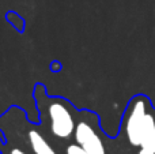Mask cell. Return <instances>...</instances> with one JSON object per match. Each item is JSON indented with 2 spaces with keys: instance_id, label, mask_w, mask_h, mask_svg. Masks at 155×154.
<instances>
[{
  "instance_id": "obj_8",
  "label": "cell",
  "mask_w": 155,
  "mask_h": 154,
  "mask_svg": "<svg viewBox=\"0 0 155 154\" xmlns=\"http://www.w3.org/2000/svg\"><path fill=\"white\" fill-rule=\"evenodd\" d=\"M139 154H155L154 152H151V150H147V149H140V152H139Z\"/></svg>"
},
{
  "instance_id": "obj_6",
  "label": "cell",
  "mask_w": 155,
  "mask_h": 154,
  "mask_svg": "<svg viewBox=\"0 0 155 154\" xmlns=\"http://www.w3.org/2000/svg\"><path fill=\"white\" fill-rule=\"evenodd\" d=\"M67 154H88V153L86 152L80 145L74 143V145H70V146L67 147Z\"/></svg>"
},
{
  "instance_id": "obj_7",
  "label": "cell",
  "mask_w": 155,
  "mask_h": 154,
  "mask_svg": "<svg viewBox=\"0 0 155 154\" xmlns=\"http://www.w3.org/2000/svg\"><path fill=\"white\" fill-rule=\"evenodd\" d=\"M10 154H26V153H25L23 150H21V149H12Z\"/></svg>"
},
{
  "instance_id": "obj_3",
  "label": "cell",
  "mask_w": 155,
  "mask_h": 154,
  "mask_svg": "<svg viewBox=\"0 0 155 154\" xmlns=\"http://www.w3.org/2000/svg\"><path fill=\"white\" fill-rule=\"evenodd\" d=\"M76 143L88 154H105V146L99 135L87 122H79L75 127Z\"/></svg>"
},
{
  "instance_id": "obj_5",
  "label": "cell",
  "mask_w": 155,
  "mask_h": 154,
  "mask_svg": "<svg viewBox=\"0 0 155 154\" xmlns=\"http://www.w3.org/2000/svg\"><path fill=\"white\" fill-rule=\"evenodd\" d=\"M29 141L34 154H56L53 147L46 142V139L38 131L31 130L29 132Z\"/></svg>"
},
{
  "instance_id": "obj_2",
  "label": "cell",
  "mask_w": 155,
  "mask_h": 154,
  "mask_svg": "<svg viewBox=\"0 0 155 154\" xmlns=\"http://www.w3.org/2000/svg\"><path fill=\"white\" fill-rule=\"evenodd\" d=\"M147 115V106L143 98H135L131 104L129 112L127 113L125 119V134L129 143L134 146H140L142 138V127L144 123V117Z\"/></svg>"
},
{
  "instance_id": "obj_4",
  "label": "cell",
  "mask_w": 155,
  "mask_h": 154,
  "mask_svg": "<svg viewBox=\"0 0 155 154\" xmlns=\"http://www.w3.org/2000/svg\"><path fill=\"white\" fill-rule=\"evenodd\" d=\"M140 147L151 150L155 153V120L153 115L147 113L144 117V123L142 127V138H140Z\"/></svg>"
},
{
  "instance_id": "obj_1",
  "label": "cell",
  "mask_w": 155,
  "mask_h": 154,
  "mask_svg": "<svg viewBox=\"0 0 155 154\" xmlns=\"http://www.w3.org/2000/svg\"><path fill=\"white\" fill-rule=\"evenodd\" d=\"M48 116L51 123V131L57 138H70L75 132V122L68 106L60 98L53 100L48 106Z\"/></svg>"
}]
</instances>
